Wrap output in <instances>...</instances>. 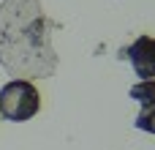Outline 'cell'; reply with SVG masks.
<instances>
[{
    "label": "cell",
    "instance_id": "cell-3",
    "mask_svg": "<svg viewBox=\"0 0 155 150\" xmlns=\"http://www.w3.org/2000/svg\"><path fill=\"white\" fill-rule=\"evenodd\" d=\"M120 57L131 63L134 74L139 82H153L155 79V38L153 36H139L128 46L120 49Z\"/></svg>",
    "mask_w": 155,
    "mask_h": 150
},
{
    "label": "cell",
    "instance_id": "cell-2",
    "mask_svg": "<svg viewBox=\"0 0 155 150\" xmlns=\"http://www.w3.org/2000/svg\"><path fill=\"white\" fill-rule=\"evenodd\" d=\"M41 109V93L27 79H11L0 87V118L11 123L33 120Z\"/></svg>",
    "mask_w": 155,
    "mask_h": 150
},
{
    "label": "cell",
    "instance_id": "cell-1",
    "mask_svg": "<svg viewBox=\"0 0 155 150\" xmlns=\"http://www.w3.org/2000/svg\"><path fill=\"white\" fill-rule=\"evenodd\" d=\"M60 25L46 16L41 0L0 3V68L11 79H46L57 71L52 33Z\"/></svg>",
    "mask_w": 155,
    "mask_h": 150
},
{
    "label": "cell",
    "instance_id": "cell-4",
    "mask_svg": "<svg viewBox=\"0 0 155 150\" xmlns=\"http://www.w3.org/2000/svg\"><path fill=\"white\" fill-rule=\"evenodd\" d=\"M128 96L139 104V115L134 118V128L144 131V134H155V79L153 82H136Z\"/></svg>",
    "mask_w": 155,
    "mask_h": 150
}]
</instances>
